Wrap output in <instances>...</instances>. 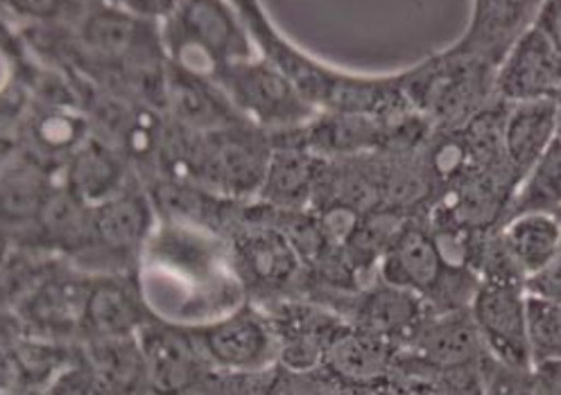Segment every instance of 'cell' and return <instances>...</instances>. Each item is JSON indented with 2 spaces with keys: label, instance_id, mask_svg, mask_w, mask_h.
Returning <instances> with one entry per match:
<instances>
[{
  "label": "cell",
  "instance_id": "21",
  "mask_svg": "<svg viewBox=\"0 0 561 395\" xmlns=\"http://www.w3.org/2000/svg\"><path fill=\"white\" fill-rule=\"evenodd\" d=\"M138 346L146 359V371L161 393H174L193 380V357L188 346L165 330L144 328Z\"/></svg>",
  "mask_w": 561,
  "mask_h": 395
},
{
  "label": "cell",
  "instance_id": "24",
  "mask_svg": "<svg viewBox=\"0 0 561 395\" xmlns=\"http://www.w3.org/2000/svg\"><path fill=\"white\" fill-rule=\"evenodd\" d=\"M528 330L533 367L561 362V303L528 294Z\"/></svg>",
  "mask_w": 561,
  "mask_h": 395
},
{
  "label": "cell",
  "instance_id": "19",
  "mask_svg": "<svg viewBox=\"0 0 561 395\" xmlns=\"http://www.w3.org/2000/svg\"><path fill=\"white\" fill-rule=\"evenodd\" d=\"M238 251L244 267L263 284H284L299 271V248L278 229L244 233Z\"/></svg>",
  "mask_w": 561,
  "mask_h": 395
},
{
  "label": "cell",
  "instance_id": "14",
  "mask_svg": "<svg viewBox=\"0 0 561 395\" xmlns=\"http://www.w3.org/2000/svg\"><path fill=\"white\" fill-rule=\"evenodd\" d=\"M499 233L512 263L528 282L554 260L561 246V218L539 212L520 214L507 220Z\"/></svg>",
  "mask_w": 561,
  "mask_h": 395
},
{
  "label": "cell",
  "instance_id": "13",
  "mask_svg": "<svg viewBox=\"0 0 561 395\" xmlns=\"http://www.w3.org/2000/svg\"><path fill=\"white\" fill-rule=\"evenodd\" d=\"M98 240L114 251H134L154 237V210L148 195L125 188L121 195L91 208Z\"/></svg>",
  "mask_w": 561,
  "mask_h": 395
},
{
  "label": "cell",
  "instance_id": "6",
  "mask_svg": "<svg viewBox=\"0 0 561 395\" xmlns=\"http://www.w3.org/2000/svg\"><path fill=\"white\" fill-rule=\"evenodd\" d=\"M539 8L541 3L528 0H478L462 37L448 50L499 70L516 42L537 23Z\"/></svg>",
  "mask_w": 561,
  "mask_h": 395
},
{
  "label": "cell",
  "instance_id": "20",
  "mask_svg": "<svg viewBox=\"0 0 561 395\" xmlns=\"http://www.w3.org/2000/svg\"><path fill=\"white\" fill-rule=\"evenodd\" d=\"M561 214V138L520 178V184L510 201L505 222L520 214ZM503 222V224H505Z\"/></svg>",
  "mask_w": 561,
  "mask_h": 395
},
{
  "label": "cell",
  "instance_id": "15",
  "mask_svg": "<svg viewBox=\"0 0 561 395\" xmlns=\"http://www.w3.org/2000/svg\"><path fill=\"white\" fill-rule=\"evenodd\" d=\"M329 369L351 384H374L390 371V341L369 330H344L333 335L324 350Z\"/></svg>",
  "mask_w": 561,
  "mask_h": 395
},
{
  "label": "cell",
  "instance_id": "29",
  "mask_svg": "<svg viewBox=\"0 0 561 395\" xmlns=\"http://www.w3.org/2000/svg\"><path fill=\"white\" fill-rule=\"evenodd\" d=\"M530 373H514L505 369V377L496 380V384L491 386L489 395H535L530 388Z\"/></svg>",
  "mask_w": 561,
  "mask_h": 395
},
{
  "label": "cell",
  "instance_id": "32",
  "mask_svg": "<svg viewBox=\"0 0 561 395\" xmlns=\"http://www.w3.org/2000/svg\"><path fill=\"white\" fill-rule=\"evenodd\" d=\"M559 218H561V214H559Z\"/></svg>",
  "mask_w": 561,
  "mask_h": 395
},
{
  "label": "cell",
  "instance_id": "26",
  "mask_svg": "<svg viewBox=\"0 0 561 395\" xmlns=\"http://www.w3.org/2000/svg\"><path fill=\"white\" fill-rule=\"evenodd\" d=\"M528 287L530 297H539V299H548L554 303H561V246L557 251L554 260L533 280L525 282Z\"/></svg>",
  "mask_w": 561,
  "mask_h": 395
},
{
  "label": "cell",
  "instance_id": "22",
  "mask_svg": "<svg viewBox=\"0 0 561 395\" xmlns=\"http://www.w3.org/2000/svg\"><path fill=\"white\" fill-rule=\"evenodd\" d=\"M82 316L102 339H118L138 328L140 307L123 284L100 282L84 297Z\"/></svg>",
  "mask_w": 561,
  "mask_h": 395
},
{
  "label": "cell",
  "instance_id": "16",
  "mask_svg": "<svg viewBox=\"0 0 561 395\" xmlns=\"http://www.w3.org/2000/svg\"><path fill=\"white\" fill-rule=\"evenodd\" d=\"M320 172V156L308 148H276L263 178L259 197L274 206H301Z\"/></svg>",
  "mask_w": 561,
  "mask_h": 395
},
{
  "label": "cell",
  "instance_id": "7",
  "mask_svg": "<svg viewBox=\"0 0 561 395\" xmlns=\"http://www.w3.org/2000/svg\"><path fill=\"white\" fill-rule=\"evenodd\" d=\"M561 93V53L535 23L510 50L496 73V97L505 104L554 100Z\"/></svg>",
  "mask_w": 561,
  "mask_h": 395
},
{
  "label": "cell",
  "instance_id": "31",
  "mask_svg": "<svg viewBox=\"0 0 561 395\" xmlns=\"http://www.w3.org/2000/svg\"><path fill=\"white\" fill-rule=\"evenodd\" d=\"M557 102V116H559V138H561V93L554 97Z\"/></svg>",
  "mask_w": 561,
  "mask_h": 395
},
{
  "label": "cell",
  "instance_id": "30",
  "mask_svg": "<svg viewBox=\"0 0 561 395\" xmlns=\"http://www.w3.org/2000/svg\"><path fill=\"white\" fill-rule=\"evenodd\" d=\"M10 8L19 10L23 16H34V19H53L59 16V12L66 10L64 3H42V0H30V3H10Z\"/></svg>",
  "mask_w": 561,
  "mask_h": 395
},
{
  "label": "cell",
  "instance_id": "25",
  "mask_svg": "<svg viewBox=\"0 0 561 395\" xmlns=\"http://www.w3.org/2000/svg\"><path fill=\"white\" fill-rule=\"evenodd\" d=\"M46 204L44 190L37 184V178L30 176L27 172H12L5 178V195L3 206L12 214H30V212H42Z\"/></svg>",
  "mask_w": 561,
  "mask_h": 395
},
{
  "label": "cell",
  "instance_id": "8",
  "mask_svg": "<svg viewBox=\"0 0 561 395\" xmlns=\"http://www.w3.org/2000/svg\"><path fill=\"white\" fill-rule=\"evenodd\" d=\"M168 21L225 68L259 57L236 5L218 3V0H191V3H180L178 12Z\"/></svg>",
  "mask_w": 561,
  "mask_h": 395
},
{
  "label": "cell",
  "instance_id": "10",
  "mask_svg": "<svg viewBox=\"0 0 561 395\" xmlns=\"http://www.w3.org/2000/svg\"><path fill=\"white\" fill-rule=\"evenodd\" d=\"M412 350L437 369H462L484 350L469 310L431 312L412 335Z\"/></svg>",
  "mask_w": 561,
  "mask_h": 395
},
{
  "label": "cell",
  "instance_id": "4",
  "mask_svg": "<svg viewBox=\"0 0 561 395\" xmlns=\"http://www.w3.org/2000/svg\"><path fill=\"white\" fill-rule=\"evenodd\" d=\"M252 127H229L204 133L202 146L184 156L180 165L199 174L229 197L261 193L272 150Z\"/></svg>",
  "mask_w": 561,
  "mask_h": 395
},
{
  "label": "cell",
  "instance_id": "9",
  "mask_svg": "<svg viewBox=\"0 0 561 395\" xmlns=\"http://www.w3.org/2000/svg\"><path fill=\"white\" fill-rule=\"evenodd\" d=\"M163 102L170 106L174 120L191 131L214 133L248 123L236 112V106L220 86L197 80L168 61Z\"/></svg>",
  "mask_w": 561,
  "mask_h": 395
},
{
  "label": "cell",
  "instance_id": "28",
  "mask_svg": "<svg viewBox=\"0 0 561 395\" xmlns=\"http://www.w3.org/2000/svg\"><path fill=\"white\" fill-rule=\"evenodd\" d=\"M537 25L548 34V39L561 53V0H548V3H541Z\"/></svg>",
  "mask_w": 561,
  "mask_h": 395
},
{
  "label": "cell",
  "instance_id": "1",
  "mask_svg": "<svg viewBox=\"0 0 561 395\" xmlns=\"http://www.w3.org/2000/svg\"><path fill=\"white\" fill-rule=\"evenodd\" d=\"M496 73L448 48L401 73L412 109L435 131H460L473 116L499 100Z\"/></svg>",
  "mask_w": 561,
  "mask_h": 395
},
{
  "label": "cell",
  "instance_id": "12",
  "mask_svg": "<svg viewBox=\"0 0 561 395\" xmlns=\"http://www.w3.org/2000/svg\"><path fill=\"white\" fill-rule=\"evenodd\" d=\"M125 188V165L110 142L91 138L68 159L66 190L87 208L107 204Z\"/></svg>",
  "mask_w": 561,
  "mask_h": 395
},
{
  "label": "cell",
  "instance_id": "11",
  "mask_svg": "<svg viewBox=\"0 0 561 395\" xmlns=\"http://www.w3.org/2000/svg\"><path fill=\"white\" fill-rule=\"evenodd\" d=\"M559 136V116L554 100L507 104L503 125L505 159L520 184V178L548 152Z\"/></svg>",
  "mask_w": 561,
  "mask_h": 395
},
{
  "label": "cell",
  "instance_id": "17",
  "mask_svg": "<svg viewBox=\"0 0 561 395\" xmlns=\"http://www.w3.org/2000/svg\"><path fill=\"white\" fill-rule=\"evenodd\" d=\"M428 314L431 310L424 299L385 282L371 290L360 305L363 330L385 339L397 335H408V339H412Z\"/></svg>",
  "mask_w": 561,
  "mask_h": 395
},
{
  "label": "cell",
  "instance_id": "5",
  "mask_svg": "<svg viewBox=\"0 0 561 395\" xmlns=\"http://www.w3.org/2000/svg\"><path fill=\"white\" fill-rule=\"evenodd\" d=\"M193 333L210 362L231 373L263 371L280 352L267 323L250 307H236Z\"/></svg>",
  "mask_w": 561,
  "mask_h": 395
},
{
  "label": "cell",
  "instance_id": "18",
  "mask_svg": "<svg viewBox=\"0 0 561 395\" xmlns=\"http://www.w3.org/2000/svg\"><path fill=\"white\" fill-rule=\"evenodd\" d=\"M308 142L306 148L314 154H356L365 150H374L390 138L388 127L371 116H354V114H331L320 123L314 120L308 125Z\"/></svg>",
  "mask_w": 561,
  "mask_h": 395
},
{
  "label": "cell",
  "instance_id": "2",
  "mask_svg": "<svg viewBox=\"0 0 561 395\" xmlns=\"http://www.w3.org/2000/svg\"><path fill=\"white\" fill-rule=\"evenodd\" d=\"M218 86L227 93L236 112L261 129H295L320 118V112L261 57L231 63Z\"/></svg>",
  "mask_w": 561,
  "mask_h": 395
},
{
  "label": "cell",
  "instance_id": "23",
  "mask_svg": "<svg viewBox=\"0 0 561 395\" xmlns=\"http://www.w3.org/2000/svg\"><path fill=\"white\" fill-rule=\"evenodd\" d=\"M32 138L44 154L73 156L91 140L89 123L70 109H48L32 125Z\"/></svg>",
  "mask_w": 561,
  "mask_h": 395
},
{
  "label": "cell",
  "instance_id": "27",
  "mask_svg": "<svg viewBox=\"0 0 561 395\" xmlns=\"http://www.w3.org/2000/svg\"><path fill=\"white\" fill-rule=\"evenodd\" d=\"M528 380L535 395H561V362L535 364Z\"/></svg>",
  "mask_w": 561,
  "mask_h": 395
},
{
  "label": "cell",
  "instance_id": "3",
  "mask_svg": "<svg viewBox=\"0 0 561 395\" xmlns=\"http://www.w3.org/2000/svg\"><path fill=\"white\" fill-rule=\"evenodd\" d=\"M469 312L484 350L496 359L499 367L514 373L533 371L525 282L480 280Z\"/></svg>",
  "mask_w": 561,
  "mask_h": 395
}]
</instances>
